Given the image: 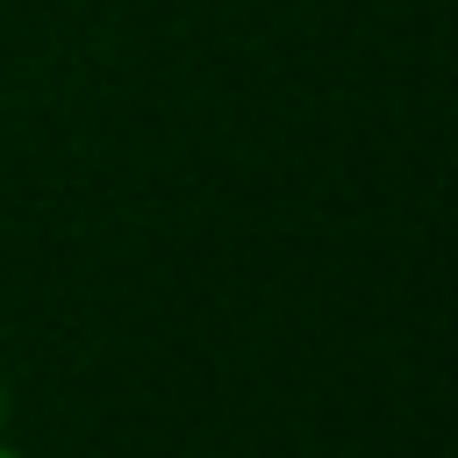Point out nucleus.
I'll return each mask as SVG.
<instances>
[{
	"mask_svg": "<svg viewBox=\"0 0 458 458\" xmlns=\"http://www.w3.org/2000/svg\"><path fill=\"white\" fill-rule=\"evenodd\" d=\"M0 422H7V394H0Z\"/></svg>",
	"mask_w": 458,
	"mask_h": 458,
	"instance_id": "obj_1",
	"label": "nucleus"
},
{
	"mask_svg": "<svg viewBox=\"0 0 458 458\" xmlns=\"http://www.w3.org/2000/svg\"><path fill=\"white\" fill-rule=\"evenodd\" d=\"M0 458H21V451H7V444H0Z\"/></svg>",
	"mask_w": 458,
	"mask_h": 458,
	"instance_id": "obj_2",
	"label": "nucleus"
}]
</instances>
